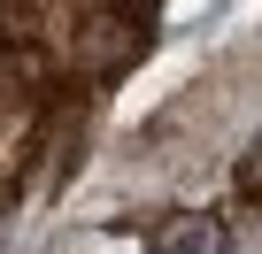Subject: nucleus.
<instances>
[{
	"instance_id": "f257e3e1",
	"label": "nucleus",
	"mask_w": 262,
	"mask_h": 254,
	"mask_svg": "<svg viewBox=\"0 0 262 254\" xmlns=\"http://www.w3.org/2000/svg\"><path fill=\"white\" fill-rule=\"evenodd\" d=\"M155 254H224V223H208V216H178V223L155 239Z\"/></svg>"
}]
</instances>
